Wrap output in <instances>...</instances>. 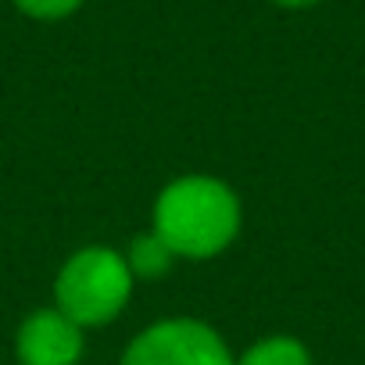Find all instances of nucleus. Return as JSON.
Returning <instances> with one entry per match:
<instances>
[{
    "mask_svg": "<svg viewBox=\"0 0 365 365\" xmlns=\"http://www.w3.org/2000/svg\"><path fill=\"white\" fill-rule=\"evenodd\" d=\"M240 230V201L212 175H187L161 190L154 233L175 258H212L233 244Z\"/></svg>",
    "mask_w": 365,
    "mask_h": 365,
    "instance_id": "nucleus-1",
    "label": "nucleus"
},
{
    "mask_svg": "<svg viewBox=\"0 0 365 365\" xmlns=\"http://www.w3.org/2000/svg\"><path fill=\"white\" fill-rule=\"evenodd\" d=\"M54 294H58V308L72 322L104 326L125 308L133 294L129 262L111 247H83L65 262Z\"/></svg>",
    "mask_w": 365,
    "mask_h": 365,
    "instance_id": "nucleus-2",
    "label": "nucleus"
},
{
    "mask_svg": "<svg viewBox=\"0 0 365 365\" xmlns=\"http://www.w3.org/2000/svg\"><path fill=\"white\" fill-rule=\"evenodd\" d=\"M122 365H237L226 340L197 319H168L143 329L122 354Z\"/></svg>",
    "mask_w": 365,
    "mask_h": 365,
    "instance_id": "nucleus-3",
    "label": "nucleus"
},
{
    "mask_svg": "<svg viewBox=\"0 0 365 365\" xmlns=\"http://www.w3.org/2000/svg\"><path fill=\"white\" fill-rule=\"evenodd\" d=\"M83 358V326L61 308H43L29 315L19 329L22 365H76Z\"/></svg>",
    "mask_w": 365,
    "mask_h": 365,
    "instance_id": "nucleus-4",
    "label": "nucleus"
},
{
    "mask_svg": "<svg viewBox=\"0 0 365 365\" xmlns=\"http://www.w3.org/2000/svg\"><path fill=\"white\" fill-rule=\"evenodd\" d=\"M237 365H312V354L294 336H269L247 347Z\"/></svg>",
    "mask_w": 365,
    "mask_h": 365,
    "instance_id": "nucleus-5",
    "label": "nucleus"
},
{
    "mask_svg": "<svg viewBox=\"0 0 365 365\" xmlns=\"http://www.w3.org/2000/svg\"><path fill=\"white\" fill-rule=\"evenodd\" d=\"M172 247L158 237V233H147V237H136L133 247H129V272L133 276H143V279H158L172 269Z\"/></svg>",
    "mask_w": 365,
    "mask_h": 365,
    "instance_id": "nucleus-6",
    "label": "nucleus"
},
{
    "mask_svg": "<svg viewBox=\"0 0 365 365\" xmlns=\"http://www.w3.org/2000/svg\"><path fill=\"white\" fill-rule=\"evenodd\" d=\"M15 4L33 19H65L83 4V0H15Z\"/></svg>",
    "mask_w": 365,
    "mask_h": 365,
    "instance_id": "nucleus-7",
    "label": "nucleus"
},
{
    "mask_svg": "<svg viewBox=\"0 0 365 365\" xmlns=\"http://www.w3.org/2000/svg\"><path fill=\"white\" fill-rule=\"evenodd\" d=\"M283 8H308V4H319V0H276Z\"/></svg>",
    "mask_w": 365,
    "mask_h": 365,
    "instance_id": "nucleus-8",
    "label": "nucleus"
}]
</instances>
